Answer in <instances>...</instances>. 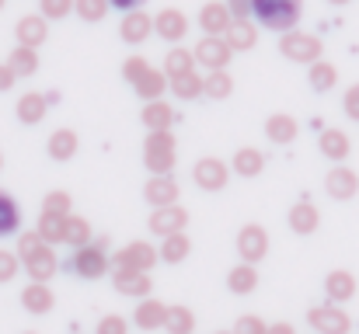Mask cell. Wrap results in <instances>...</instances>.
Listing matches in <instances>:
<instances>
[{
  "mask_svg": "<svg viewBox=\"0 0 359 334\" xmlns=\"http://www.w3.org/2000/svg\"><path fill=\"white\" fill-rule=\"evenodd\" d=\"M251 14L272 32H290L304 14V0H251Z\"/></svg>",
  "mask_w": 359,
  "mask_h": 334,
  "instance_id": "obj_1",
  "label": "cell"
},
{
  "mask_svg": "<svg viewBox=\"0 0 359 334\" xmlns=\"http://www.w3.org/2000/svg\"><path fill=\"white\" fill-rule=\"evenodd\" d=\"M143 160H147L150 174H171V167H175V139H171L168 129H157V132L147 136Z\"/></svg>",
  "mask_w": 359,
  "mask_h": 334,
  "instance_id": "obj_2",
  "label": "cell"
},
{
  "mask_svg": "<svg viewBox=\"0 0 359 334\" xmlns=\"http://www.w3.org/2000/svg\"><path fill=\"white\" fill-rule=\"evenodd\" d=\"M321 49L325 46H321L318 35H307V32H297V28L283 32V39H279V53L286 60H293V63H318Z\"/></svg>",
  "mask_w": 359,
  "mask_h": 334,
  "instance_id": "obj_3",
  "label": "cell"
},
{
  "mask_svg": "<svg viewBox=\"0 0 359 334\" xmlns=\"http://www.w3.org/2000/svg\"><path fill=\"white\" fill-rule=\"evenodd\" d=\"M109 258H105V240L102 244H84V247H74V258H70V272L81 275V279H102L109 272Z\"/></svg>",
  "mask_w": 359,
  "mask_h": 334,
  "instance_id": "obj_4",
  "label": "cell"
},
{
  "mask_svg": "<svg viewBox=\"0 0 359 334\" xmlns=\"http://www.w3.org/2000/svg\"><path fill=\"white\" fill-rule=\"evenodd\" d=\"M231 46H227V39L224 35H206L199 46H196V63H203L206 70H227V63H231Z\"/></svg>",
  "mask_w": 359,
  "mask_h": 334,
  "instance_id": "obj_5",
  "label": "cell"
},
{
  "mask_svg": "<svg viewBox=\"0 0 359 334\" xmlns=\"http://www.w3.org/2000/svg\"><path fill=\"white\" fill-rule=\"evenodd\" d=\"M192 178H196V185H199L203 192H220V188L231 181V171H227L224 160H217V157H203V160L192 167Z\"/></svg>",
  "mask_w": 359,
  "mask_h": 334,
  "instance_id": "obj_6",
  "label": "cell"
},
{
  "mask_svg": "<svg viewBox=\"0 0 359 334\" xmlns=\"http://www.w3.org/2000/svg\"><path fill=\"white\" fill-rule=\"evenodd\" d=\"M307 321H311L314 331H321V334H349V328H353L349 314L339 310V307H314L307 314Z\"/></svg>",
  "mask_w": 359,
  "mask_h": 334,
  "instance_id": "obj_7",
  "label": "cell"
},
{
  "mask_svg": "<svg viewBox=\"0 0 359 334\" xmlns=\"http://www.w3.org/2000/svg\"><path fill=\"white\" fill-rule=\"evenodd\" d=\"M154 261H161V254L150 244H143V240L122 247L119 254H116V268H129V272H150Z\"/></svg>",
  "mask_w": 359,
  "mask_h": 334,
  "instance_id": "obj_8",
  "label": "cell"
},
{
  "mask_svg": "<svg viewBox=\"0 0 359 334\" xmlns=\"http://www.w3.org/2000/svg\"><path fill=\"white\" fill-rule=\"evenodd\" d=\"M185 223H189V213H185L178 202H171V206H157V209L150 213V230H154L157 237L182 233V230H185Z\"/></svg>",
  "mask_w": 359,
  "mask_h": 334,
  "instance_id": "obj_9",
  "label": "cell"
},
{
  "mask_svg": "<svg viewBox=\"0 0 359 334\" xmlns=\"http://www.w3.org/2000/svg\"><path fill=\"white\" fill-rule=\"evenodd\" d=\"M21 265H25V272L32 275V282H49L53 272H56V254H53L49 244H39L35 251H28V254L21 258Z\"/></svg>",
  "mask_w": 359,
  "mask_h": 334,
  "instance_id": "obj_10",
  "label": "cell"
},
{
  "mask_svg": "<svg viewBox=\"0 0 359 334\" xmlns=\"http://www.w3.org/2000/svg\"><path fill=\"white\" fill-rule=\"evenodd\" d=\"M265 251H269V233H265L258 223L244 226V230L238 233V254L248 261V265H251V261H262Z\"/></svg>",
  "mask_w": 359,
  "mask_h": 334,
  "instance_id": "obj_11",
  "label": "cell"
},
{
  "mask_svg": "<svg viewBox=\"0 0 359 334\" xmlns=\"http://www.w3.org/2000/svg\"><path fill=\"white\" fill-rule=\"evenodd\" d=\"M154 32L168 42H182L189 35V18L178 11V7H164L157 18H154Z\"/></svg>",
  "mask_w": 359,
  "mask_h": 334,
  "instance_id": "obj_12",
  "label": "cell"
},
{
  "mask_svg": "<svg viewBox=\"0 0 359 334\" xmlns=\"http://www.w3.org/2000/svg\"><path fill=\"white\" fill-rule=\"evenodd\" d=\"M14 35H18V46L39 49V46L49 39V25H46L42 14H25V18L14 25Z\"/></svg>",
  "mask_w": 359,
  "mask_h": 334,
  "instance_id": "obj_13",
  "label": "cell"
},
{
  "mask_svg": "<svg viewBox=\"0 0 359 334\" xmlns=\"http://www.w3.org/2000/svg\"><path fill=\"white\" fill-rule=\"evenodd\" d=\"M325 188H328V195H332L335 202H349V199L359 192L356 171H349V167H335V171H328Z\"/></svg>",
  "mask_w": 359,
  "mask_h": 334,
  "instance_id": "obj_14",
  "label": "cell"
},
{
  "mask_svg": "<svg viewBox=\"0 0 359 334\" xmlns=\"http://www.w3.org/2000/svg\"><path fill=\"white\" fill-rule=\"evenodd\" d=\"M150 32H154V18H150V14H143V11H126V18H122V25H119V35L129 46L147 42Z\"/></svg>",
  "mask_w": 359,
  "mask_h": 334,
  "instance_id": "obj_15",
  "label": "cell"
},
{
  "mask_svg": "<svg viewBox=\"0 0 359 334\" xmlns=\"http://www.w3.org/2000/svg\"><path fill=\"white\" fill-rule=\"evenodd\" d=\"M231 11H227V4H217V0H210V4H203V11H199V28L206 32V35H224L227 28H231Z\"/></svg>",
  "mask_w": 359,
  "mask_h": 334,
  "instance_id": "obj_16",
  "label": "cell"
},
{
  "mask_svg": "<svg viewBox=\"0 0 359 334\" xmlns=\"http://www.w3.org/2000/svg\"><path fill=\"white\" fill-rule=\"evenodd\" d=\"M143 199H147L150 206H171V202H178V185H175V178H171V174H154V178L147 181V188H143Z\"/></svg>",
  "mask_w": 359,
  "mask_h": 334,
  "instance_id": "obj_17",
  "label": "cell"
},
{
  "mask_svg": "<svg viewBox=\"0 0 359 334\" xmlns=\"http://www.w3.org/2000/svg\"><path fill=\"white\" fill-rule=\"evenodd\" d=\"M53 293H49V286L46 282H32V286H25L21 289V307L28 310V314H35V317H42V314H49L53 310Z\"/></svg>",
  "mask_w": 359,
  "mask_h": 334,
  "instance_id": "obj_18",
  "label": "cell"
},
{
  "mask_svg": "<svg viewBox=\"0 0 359 334\" xmlns=\"http://www.w3.org/2000/svg\"><path fill=\"white\" fill-rule=\"evenodd\" d=\"M164 314H168V307H164L161 300H147V296H143V303H140L136 314H133V324H136L140 331H157V328L164 324Z\"/></svg>",
  "mask_w": 359,
  "mask_h": 334,
  "instance_id": "obj_19",
  "label": "cell"
},
{
  "mask_svg": "<svg viewBox=\"0 0 359 334\" xmlns=\"http://www.w3.org/2000/svg\"><path fill=\"white\" fill-rule=\"evenodd\" d=\"M150 275L147 272H129V268H116V289L122 296H150Z\"/></svg>",
  "mask_w": 359,
  "mask_h": 334,
  "instance_id": "obj_20",
  "label": "cell"
},
{
  "mask_svg": "<svg viewBox=\"0 0 359 334\" xmlns=\"http://www.w3.org/2000/svg\"><path fill=\"white\" fill-rule=\"evenodd\" d=\"M46 109H49V98L42 95V91H28V95H21V102H18V118L25 122V125H35V122H42L46 118Z\"/></svg>",
  "mask_w": 359,
  "mask_h": 334,
  "instance_id": "obj_21",
  "label": "cell"
},
{
  "mask_svg": "<svg viewBox=\"0 0 359 334\" xmlns=\"http://www.w3.org/2000/svg\"><path fill=\"white\" fill-rule=\"evenodd\" d=\"M325 293H328V300L346 303V300L356 296V279H353L349 272H332V275L325 279Z\"/></svg>",
  "mask_w": 359,
  "mask_h": 334,
  "instance_id": "obj_22",
  "label": "cell"
},
{
  "mask_svg": "<svg viewBox=\"0 0 359 334\" xmlns=\"http://www.w3.org/2000/svg\"><path fill=\"white\" fill-rule=\"evenodd\" d=\"M46 146H49V157L53 160H70L77 153V132L74 129H56Z\"/></svg>",
  "mask_w": 359,
  "mask_h": 334,
  "instance_id": "obj_23",
  "label": "cell"
},
{
  "mask_svg": "<svg viewBox=\"0 0 359 334\" xmlns=\"http://www.w3.org/2000/svg\"><path fill=\"white\" fill-rule=\"evenodd\" d=\"M349 136L342 132V129H325L321 132V153L328 157V160H346L349 157Z\"/></svg>",
  "mask_w": 359,
  "mask_h": 334,
  "instance_id": "obj_24",
  "label": "cell"
},
{
  "mask_svg": "<svg viewBox=\"0 0 359 334\" xmlns=\"http://www.w3.org/2000/svg\"><path fill=\"white\" fill-rule=\"evenodd\" d=\"M224 39H227V46H231V49H255L258 32H255V25L244 18V21H231V28L224 32Z\"/></svg>",
  "mask_w": 359,
  "mask_h": 334,
  "instance_id": "obj_25",
  "label": "cell"
},
{
  "mask_svg": "<svg viewBox=\"0 0 359 334\" xmlns=\"http://www.w3.org/2000/svg\"><path fill=\"white\" fill-rule=\"evenodd\" d=\"M7 67L14 70V77H32V74L39 70V49L18 46V49L7 56Z\"/></svg>",
  "mask_w": 359,
  "mask_h": 334,
  "instance_id": "obj_26",
  "label": "cell"
},
{
  "mask_svg": "<svg viewBox=\"0 0 359 334\" xmlns=\"http://www.w3.org/2000/svg\"><path fill=\"white\" fill-rule=\"evenodd\" d=\"M265 132H269L272 143L286 146V143L297 139V118H290V115H272V118L265 122Z\"/></svg>",
  "mask_w": 359,
  "mask_h": 334,
  "instance_id": "obj_27",
  "label": "cell"
},
{
  "mask_svg": "<svg viewBox=\"0 0 359 334\" xmlns=\"http://www.w3.org/2000/svg\"><path fill=\"white\" fill-rule=\"evenodd\" d=\"M318 209L311 206V202H297L293 209H290V230L293 233H314L318 230Z\"/></svg>",
  "mask_w": 359,
  "mask_h": 334,
  "instance_id": "obj_28",
  "label": "cell"
},
{
  "mask_svg": "<svg viewBox=\"0 0 359 334\" xmlns=\"http://www.w3.org/2000/svg\"><path fill=\"white\" fill-rule=\"evenodd\" d=\"M262 167H265V157L255 146H244L234 153V174L241 178H255V174H262Z\"/></svg>",
  "mask_w": 359,
  "mask_h": 334,
  "instance_id": "obj_29",
  "label": "cell"
},
{
  "mask_svg": "<svg viewBox=\"0 0 359 334\" xmlns=\"http://www.w3.org/2000/svg\"><path fill=\"white\" fill-rule=\"evenodd\" d=\"M168 334H192L196 328V317H192V310L189 307H168V314H164V324H161Z\"/></svg>",
  "mask_w": 359,
  "mask_h": 334,
  "instance_id": "obj_30",
  "label": "cell"
},
{
  "mask_svg": "<svg viewBox=\"0 0 359 334\" xmlns=\"http://www.w3.org/2000/svg\"><path fill=\"white\" fill-rule=\"evenodd\" d=\"M143 122H147V129L150 132H157V129H171V122H175V111L168 109L161 98L157 102H147V109H143V115H140Z\"/></svg>",
  "mask_w": 359,
  "mask_h": 334,
  "instance_id": "obj_31",
  "label": "cell"
},
{
  "mask_svg": "<svg viewBox=\"0 0 359 334\" xmlns=\"http://www.w3.org/2000/svg\"><path fill=\"white\" fill-rule=\"evenodd\" d=\"M49 247L53 244H63V233H67V216H56V213H42L39 216V230H35Z\"/></svg>",
  "mask_w": 359,
  "mask_h": 334,
  "instance_id": "obj_32",
  "label": "cell"
},
{
  "mask_svg": "<svg viewBox=\"0 0 359 334\" xmlns=\"http://www.w3.org/2000/svg\"><path fill=\"white\" fill-rule=\"evenodd\" d=\"M133 88H136V95H140V98L157 102V98L164 95V88H168V77H164L161 70H147V74H143V77H140Z\"/></svg>",
  "mask_w": 359,
  "mask_h": 334,
  "instance_id": "obj_33",
  "label": "cell"
},
{
  "mask_svg": "<svg viewBox=\"0 0 359 334\" xmlns=\"http://www.w3.org/2000/svg\"><path fill=\"white\" fill-rule=\"evenodd\" d=\"M227 286H231V293L248 296V293H255V286H258V272H255L251 265H238V268H231Z\"/></svg>",
  "mask_w": 359,
  "mask_h": 334,
  "instance_id": "obj_34",
  "label": "cell"
},
{
  "mask_svg": "<svg viewBox=\"0 0 359 334\" xmlns=\"http://www.w3.org/2000/svg\"><path fill=\"white\" fill-rule=\"evenodd\" d=\"M171 91H175L182 102H192V98H199V95H203V77H199L196 70L178 74V77H171Z\"/></svg>",
  "mask_w": 359,
  "mask_h": 334,
  "instance_id": "obj_35",
  "label": "cell"
},
{
  "mask_svg": "<svg viewBox=\"0 0 359 334\" xmlns=\"http://www.w3.org/2000/svg\"><path fill=\"white\" fill-rule=\"evenodd\" d=\"M18 226H21V209H18V202H14L7 192H0V237L18 233Z\"/></svg>",
  "mask_w": 359,
  "mask_h": 334,
  "instance_id": "obj_36",
  "label": "cell"
},
{
  "mask_svg": "<svg viewBox=\"0 0 359 334\" xmlns=\"http://www.w3.org/2000/svg\"><path fill=\"white\" fill-rule=\"evenodd\" d=\"M189 70H196V56H192L189 49L175 46V49L164 56V74H168V77H178V74H189Z\"/></svg>",
  "mask_w": 359,
  "mask_h": 334,
  "instance_id": "obj_37",
  "label": "cell"
},
{
  "mask_svg": "<svg viewBox=\"0 0 359 334\" xmlns=\"http://www.w3.org/2000/svg\"><path fill=\"white\" fill-rule=\"evenodd\" d=\"M231 91H234V81H231L227 70H210V77L203 81V95H210V98H217V102H224Z\"/></svg>",
  "mask_w": 359,
  "mask_h": 334,
  "instance_id": "obj_38",
  "label": "cell"
},
{
  "mask_svg": "<svg viewBox=\"0 0 359 334\" xmlns=\"http://www.w3.org/2000/svg\"><path fill=\"white\" fill-rule=\"evenodd\" d=\"M189 251H192V244H189V237L185 233H171V237H164V244H161V258L164 261H171V265H178L182 258H189Z\"/></svg>",
  "mask_w": 359,
  "mask_h": 334,
  "instance_id": "obj_39",
  "label": "cell"
},
{
  "mask_svg": "<svg viewBox=\"0 0 359 334\" xmlns=\"http://www.w3.org/2000/svg\"><path fill=\"white\" fill-rule=\"evenodd\" d=\"M335 81H339V70L332 67V63H325V60H318V63H311V88L314 91H332L335 88Z\"/></svg>",
  "mask_w": 359,
  "mask_h": 334,
  "instance_id": "obj_40",
  "label": "cell"
},
{
  "mask_svg": "<svg viewBox=\"0 0 359 334\" xmlns=\"http://www.w3.org/2000/svg\"><path fill=\"white\" fill-rule=\"evenodd\" d=\"M63 240L74 244V247L91 244V226H88V220H81V216H67V233H63Z\"/></svg>",
  "mask_w": 359,
  "mask_h": 334,
  "instance_id": "obj_41",
  "label": "cell"
},
{
  "mask_svg": "<svg viewBox=\"0 0 359 334\" xmlns=\"http://www.w3.org/2000/svg\"><path fill=\"white\" fill-rule=\"evenodd\" d=\"M74 11L84 21H102L105 11H109V0H74Z\"/></svg>",
  "mask_w": 359,
  "mask_h": 334,
  "instance_id": "obj_42",
  "label": "cell"
},
{
  "mask_svg": "<svg viewBox=\"0 0 359 334\" xmlns=\"http://www.w3.org/2000/svg\"><path fill=\"white\" fill-rule=\"evenodd\" d=\"M39 7H42V18L60 21V18H67L74 11V0H39Z\"/></svg>",
  "mask_w": 359,
  "mask_h": 334,
  "instance_id": "obj_43",
  "label": "cell"
},
{
  "mask_svg": "<svg viewBox=\"0 0 359 334\" xmlns=\"http://www.w3.org/2000/svg\"><path fill=\"white\" fill-rule=\"evenodd\" d=\"M42 213H56V216H70V195L67 192H49Z\"/></svg>",
  "mask_w": 359,
  "mask_h": 334,
  "instance_id": "obj_44",
  "label": "cell"
},
{
  "mask_svg": "<svg viewBox=\"0 0 359 334\" xmlns=\"http://www.w3.org/2000/svg\"><path fill=\"white\" fill-rule=\"evenodd\" d=\"M18 268H21V258L11 254V251H0V286L11 282V279L18 275Z\"/></svg>",
  "mask_w": 359,
  "mask_h": 334,
  "instance_id": "obj_45",
  "label": "cell"
},
{
  "mask_svg": "<svg viewBox=\"0 0 359 334\" xmlns=\"http://www.w3.org/2000/svg\"><path fill=\"white\" fill-rule=\"evenodd\" d=\"M147 70H150V67H147V60H143V56H129V60H126V67H122V77H126L129 84H136Z\"/></svg>",
  "mask_w": 359,
  "mask_h": 334,
  "instance_id": "obj_46",
  "label": "cell"
},
{
  "mask_svg": "<svg viewBox=\"0 0 359 334\" xmlns=\"http://www.w3.org/2000/svg\"><path fill=\"white\" fill-rule=\"evenodd\" d=\"M126 331H129V324L122 321L119 314H109V317L98 324V334H126Z\"/></svg>",
  "mask_w": 359,
  "mask_h": 334,
  "instance_id": "obj_47",
  "label": "cell"
},
{
  "mask_svg": "<svg viewBox=\"0 0 359 334\" xmlns=\"http://www.w3.org/2000/svg\"><path fill=\"white\" fill-rule=\"evenodd\" d=\"M269 328L258 321V317H241L238 321V328H234V334H265Z\"/></svg>",
  "mask_w": 359,
  "mask_h": 334,
  "instance_id": "obj_48",
  "label": "cell"
},
{
  "mask_svg": "<svg viewBox=\"0 0 359 334\" xmlns=\"http://www.w3.org/2000/svg\"><path fill=\"white\" fill-rule=\"evenodd\" d=\"M342 109H346V115H349V118H356V122H359V84H353V88L346 91Z\"/></svg>",
  "mask_w": 359,
  "mask_h": 334,
  "instance_id": "obj_49",
  "label": "cell"
},
{
  "mask_svg": "<svg viewBox=\"0 0 359 334\" xmlns=\"http://www.w3.org/2000/svg\"><path fill=\"white\" fill-rule=\"evenodd\" d=\"M227 11H231L234 21H244L251 14V0H227Z\"/></svg>",
  "mask_w": 359,
  "mask_h": 334,
  "instance_id": "obj_50",
  "label": "cell"
},
{
  "mask_svg": "<svg viewBox=\"0 0 359 334\" xmlns=\"http://www.w3.org/2000/svg\"><path fill=\"white\" fill-rule=\"evenodd\" d=\"M14 81H18V77H14V70H11L7 63H0V91H11V88H14Z\"/></svg>",
  "mask_w": 359,
  "mask_h": 334,
  "instance_id": "obj_51",
  "label": "cell"
},
{
  "mask_svg": "<svg viewBox=\"0 0 359 334\" xmlns=\"http://www.w3.org/2000/svg\"><path fill=\"white\" fill-rule=\"evenodd\" d=\"M109 7H116V11H140L143 0H109Z\"/></svg>",
  "mask_w": 359,
  "mask_h": 334,
  "instance_id": "obj_52",
  "label": "cell"
},
{
  "mask_svg": "<svg viewBox=\"0 0 359 334\" xmlns=\"http://www.w3.org/2000/svg\"><path fill=\"white\" fill-rule=\"evenodd\" d=\"M265 334H293V328L290 324H276V328H269Z\"/></svg>",
  "mask_w": 359,
  "mask_h": 334,
  "instance_id": "obj_53",
  "label": "cell"
},
{
  "mask_svg": "<svg viewBox=\"0 0 359 334\" xmlns=\"http://www.w3.org/2000/svg\"><path fill=\"white\" fill-rule=\"evenodd\" d=\"M328 4H339V7H342V4H349V0H328Z\"/></svg>",
  "mask_w": 359,
  "mask_h": 334,
  "instance_id": "obj_54",
  "label": "cell"
},
{
  "mask_svg": "<svg viewBox=\"0 0 359 334\" xmlns=\"http://www.w3.org/2000/svg\"><path fill=\"white\" fill-rule=\"evenodd\" d=\"M4 4H7V0H0V11H4Z\"/></svg>",
  "mask_w": 359,
  "mask_h": 334,
  "instance_id": "obj_55",
  "label": "cell"
},
{
  "mask_svg": "<svg viewBox=\"0 0 359 334\" xmlns=\"http://www.w3.org/2000/svg\"><path fill=\"white\" fill-rule=\"evenodd\" d=\"M220 334H234V331H220Z\"/></svg>",
  "mask_w": 359,
  "mask_h": 334,
  "instance_id": "obj_56",
  "label": "cell"
},
{
  "mask_svg": "<svg viewBox=\"0 0 359 334\" xmlns=\"http://www.w3.org/2000/svg\"><path fill=\"white\" fill-rule=\"evenodd\" d=\"M0 167H4V157H0Z\"/></svg>",
  "mask_w": 359,
  "mask_h": 334,
  "instance_id": "obj_57",
  "label": "cell"
},
{
  "mask_svg": "<svg viewBox=\"0 0 359 334\" xmlns=\"http://www.w3.org/2000/svg\"><path fill=\"white\" fill-rule=\"evenodd\" d=\"M25 334H35V331H25Z\"/></svg>",
  "mask_w": 359,
  "mask_h": 334,
  "instance_id": "obj_58",
  "label": "cell"
}]
</instances>
